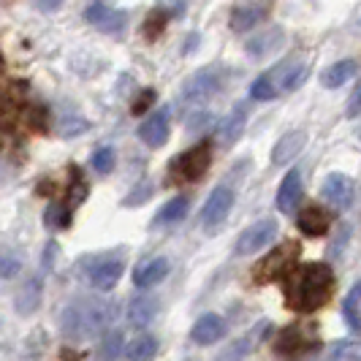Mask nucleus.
I'll return each mask as SVG.
<instances>
[{
    "label": "nucleus",
    "mask_w": 361,
    "mask_h": 361,
    "mask_svg": "<svg viewBox=\"0 0 361 361\" xmlns=\"http://www.w3.org/2000/svg\"><path fill=\"white\" fill-rule=\"evenodd\" d=\"M334 293V274L326 264H307L286 277V302L296 312L324 307Z\"/></svg>",
    "instance_id": "obj_1"
},
{
    "label": "nucleus",
    "mask_w": 361,
    "mask_h": 361,
    "mask_svg": "<svg viewBox=\"0 0 361 361\" xmlns=\"http://www.w3.org/2000/svg\"><path fill=\"white\" fill-rule=\"evenodd\" d=\"M117 318V302L109 299H85L76 302L63 312V331L71 340H90L95 334H101L111 321Z\"/></svg>",
    "instance_id": "obj_2"
},
{
    "label": "nucleus",
    "mask_w": 361,
    "mask_h": 361,
    "mask_svg": "<svg viewBox=\"0 0 361 361\" xmlns=\"http://www.w3.org/2000/svg\"><path fill=\"white\" fill-rule=\"evenodd\" d=\"M212 163V145L209 142H201L193 149L182 152L177 161L169 163V182L182 185V182H196L207 174Z\"/></svg>",
    "instance_id": "obj_3"
},
{
    "label": "nucleus",
    "mask_w": 361,
    "mask_h": 361,
    "mask_svg": "<svg viewBox=\"0 0 361 361\" xmlns=\"http://www.w3.org/2000/svg\"><path fill=\"white\" fill-rule=\"evenodd\" d=\"M299 258V245L296 242H286L283 247H277L274 253H269L258 267H255L253 277L255 283H267V280H277V277H288L290 267Z\"/></svg>",
    "instance_id": "obj_4"
},
{
    "label": "nucleus",
    "mask_w": 361,
    "mask_h": 361,
    "mask_svg": "<svg viewBox=\"0 0 361 361\" xmlns=\"http://www.w3.org/2000/svg\"><path fill=\"white\" fill-rule=\"evenodd\" d=\"M223 79L217 68H204V71L193 73L188 82H185V90H182V101L185 104H207L209 98H215V92L220 90Z\"/></svg>",
    "instance_id": "obj_5"
},
{
    "label": "nucleus",
    "mask_w": 361,
    "mask_h": 361,
    "mask_svg": "<svg viewBox=\"0 0 361 361\" xmlns=\"http://www.w3.org/2000/svg\"><path fill=\"white\" fill-rule=\"evenodd\" d=\"M277 220H271V217H267V220H258V223H253L250 228H245L242 234H239V239H236V253L239 255H253L258 253L261 247H267L269 242H274L277 239Z\"/></svg>",
    "instance_id": "obj_6"
},
{
    "label": "nucleus",
    "mask_w": 361,
    "mask_h": 361,
    "mask_svg": "<svg viewBox=\"0 0 361 361\" xmlns=\"http://www.w3.org/2000/svg\"><path fill=\"white\" fill-rule=\"evenodd\" d=\"M231 204H234V193L228 188H215L212 196L204 204V212H201V223L207 231H215L217 226L228 217L231 212Z\"/></svg>",
    "instance_id": "obj_7"
},
{
    "label": "nucleus",
    "mask_w": 361,
    "mask_h": 361,
    "mask_svg": "<svg viewBox=\"0 0 361 361\" xmlns=\"http://www.w3.org/2000/svg\"><path fill=\"white\" fill-rule=\"evenodd\" d=\"M321 193H324V199L329 201L331 207L348 209V207L353 204L356 188H353V180H350V177H345V174H340V171H334V174H329V177L324 180Z\"/></svg>",
    "instance_id": "obj_8"
},
{
    "label": "nucleus",
    "mask_w": 361,
    "mask_h": 361,
    "mask_svg": "<svg viewBox=\"0 0 361 361\" xmlns=\"http://www.w3.org/2000/svg\"><path fill=\"white\" fill-rule=\"evenodd\" d=\"M271 85H274V90H296L305 79H307V66L302 63V60H288V63H283L277 71L269 73Z\"/></svg>",
    "instance_id": "obj_9"
},
{
    "label": "nucleus",
    "mask_w": 361,
    "mask_h": 361,
    "mask_svg": "<svg viewBox=\"0 0 361 361\" xmlns=\"http://www.w3.org/2000/svg\"><path fill=\"white\" fill-rule=\"evenodd\" d=\"M190 337H193V343L199 345H215L217 340L226 337V321L220 315H215V312H207V315H201L199 321L193 324Z\"/></svg>",
    "instance_id": "obj_10"
},
{
    "label": "nucleus",
    "mask_w": 361,
    "mask_h": 361,
    "mask_svg": "<svg viewBox=\"0 0 361 361\" xmlns=\"http://www.w3.org/2000/svg\"><path fill=\"white\" fill-rule=\"evenodd\" d=\"M139 136H142V142L149 147L166 145V139H169V111H166V109L152 111L145 123H142V128H139Z\"/></svg>",
    "instance_id": "obj_11"
},
{
    "label": "nucleus",
    "mask_w": 361,
    "mask_h": 361,
    "mask_svg": "<svg viewBox=\"0 0 361 361\" xmlns=\"http://www.w3.org/2000/svg\"><path fill=\"white\" fill-rule=\"evenodd\" d=\"M126 315H128V324L133 326V329H145L158 315V299L155 296H133L128 302Z\"/></svg>",
    "instance_id": "obj_12"
},
{
    "label": "nucleus",
    "mask_w": 361,
    "mask_h": 361,
    "mask_svg": "<svg viewBox=\"0 0 361 361\" xmlns=\"http://www.w3.org/2000/svg\"><path fill=\"white\" fill-rule=\"evenodd\" d=\"M302 201V171H288L286 180L277 190V209L280 212H293L296 204Z\"/></svg>",
    "instance_id": "obj_13"
},
{
    "label": "nucleus",
    "mask_w": 361,
    "mask_h": 361,
    "mask_svg": "<svg viewBox=\"0 0 361 361\" xmlns=\"http://www.w3.org/2000/svg\"><path fill=\"white\" fill-rule=\"evenodd\" d=\"M169 269H171L169 258H149V261H145L142 267H136V271H133V283H136L139 288L158 286L163 277L169 274Z\"/></svg>",
    "instance_id": "obj_14"
},
{
    "label": "nucleus",
    "mask_w": 361,
    "mask_h": 361,
    "mask_svg": "<svg viewBox=\"0 0 361 361\" xmlns=\"http://www.w3.org/2000/svg\"><path fill=\"white\" fill-rule=\"evenodd\" d=\"M305 142H307L305 130H290V133H286V136H280V142H277L274 149H271V163L283 166V163L293 161V158L302 152Z\"/></svg>",
    "instance_id": "obj_15"
},
{
    "label": "nucleus",
    "mask_w": 361,
    "mask_h": 361,
    "mask_svg": "<svg viewBox=\"0 0 361 361\" xmlns=\"http://www.w3.org/2000/svg\"><path fill=\"white\" fill-rule=\"evenodd\" d=\"M85 17L90 19L92 25H98L101 30H120L123 22H126V11L109 8L104 3H92V6L85 8Z\"/></svg>",
    "instance_id": "obj_16"
},
{
    "label": "nucleus",
    "mask_w": 361,
    "mask_h": 361,
    "mask_svg": "<svg viewBox=\"0 0 361 361\" xmlns=\"http://www.w3.org/2000/svg\"><path fill=\"white\" fill-rule=\"evenodd\" d=\"M267 6H255V3H242V6H236L234 11H231V27H234L236 33H245V30H250L255 27L261 19L267 17Z\"/></svg>",
    "instance_id": "obj_17"
},
{
    "label": "nucleus",
    "mask_w": 361,
    "mask_h": 361,
    "mask_svg": "<svg viewBox=\"0 0 361 361\" xmlns=\"http://www.w3.org/2000/svg\"><path fill=\"white\" fill-rule=\"evenodd\" d=\"M329 223H331V217H329V212L321 209V207H307L302 215L296 217V226L310 236L326 234V231H329Z\"/></svg>",
    "instance_id": "obj_18"
},
{
    "label": "nucleus",
    "mask_w": 361,
    "mask_h": 361,
    "mask_svg": "<svg viewBox=\"0 0 361 361\" xmlns=\"http://www.w3.org/2000/svg\"><path fill=\"white\" fill-rule=\"evenodd\" d=\"M245 120H247V111H245V106H236L226 120H223V126H220V145H234L236 139L242 136V130H245Z\"/></svg>",
    "instance_id": "obj_19"
},
{
    "label": "nucleus",
    "mask_w": 361,
    "mask_h": 361,
    "mask_svg": "<svg viewBox=\"0 0 361 361\" xmlns=\"http://www.w3.org/2000/svg\"><path fill=\"white\" fill-rule=\"evenodd\" d=\"M123 277V264L120 261H104L101 267L92 269V286L98 290H111Z\"/></svg>",
    "instance_id": "obj_20"
},
{
    "label": "nucleus",
    "mask_w": 361,
    "mask_h": 361,
    "mask_svg": "<svg viewBox=\"0 0 361 361\" xmlns=\"http://www.w3.org/2000/svg\"><path fill=\"white\" fill-rule=\"evenodd\" d=\"M188 207H190V201L185 199V196H177V199L166 201L161 209H158L152 226H171V223H180L182 217L188 215Z\"/></svg>",
    "instance_id": "obj_21"
},
{
    "label": "nucleus",
    "mask_w": 361,
    "mask_h": 361,
    "mask_svg": "<svg viewBox=\"0 0 361 361\" xmlns=\"http://www.w3.org/2000/svg\"><path fill=\"white\" fill-rule=\"evenodd\" d=\"M158 353V340L149 337V334H142L136 340H130L126 348V359L128 361H152Z\"/></svg>",
    "instance_id": "obj_22"
},
{
    "label": "nucleus",
    "mask_w": 361,
    "mask_h": 361,
    "mask_svg": "<svg viewBox=\"0 0 361 361\" xmlns=\"http://www.w3.org/2000/svg\"><path fill=\"white\" fill-rule=\"evenodd\" d=\"M353 73H356V63L353 60H343V63H334L331 68H326L321 82H324V87L334 90V87H343L348 79H353Z\"/></svg>",
    "instance_id": "obj_23"
},
{
    "label": "nucleus",
    "mask_w": 361,
    "mask_h": 361,
    "mask_svg": "<svg viewBox=\"0 0 361 361\" xmlns=\"http://www.w3.org/2000/svg\"><path fill=\"white\" fill-rule=\"evenodd\" d=\"M38 305H41V283L38 280H27L17 293V310L22 315H30Z\"/></svg>",
    "instance_id": "obj_24"
},
{
    "label": "nucleus",
    "mask_w": 361,
    "mask_h": 361,
    "mask_svg": "<svg viewBox=\"0 0 361 361\" xmlns=\"http://www.w3.org/2000/svg\"><path fill=\"white\" fill-rule=\"evenodd\" d=\"M66 196H68V199H66V212H68V215H71L82 201L87 199V182L79 177V169H76V166H71V182H68Z\"/></svg>",
    "instance_id": "obj_25"
},
{
    "label": "nucleus",
    "mask_w": 361,
    "mask_h": 361,
    "mask_svg": "<svg viewBox=\"0 0 361 361\" xmlns=\"http://www.w3.org/2000/svg\"><path fill=\"white\" fill-rule=\"evenodd\" d=\"M283 41V33L280 30H267L264 36L253 38L250 44H247V54H253V57H264V54H269L271 49H277V44Z\"/></svg>",
    "instance_id": "obj_26"
},
{
    "label": "nucleus",
    "mask_w": 361,
    "mask_h": 361,
    "mask_svg": "<svg viewBox=\"0 0 361 361\" xmlns=\"http://www.w3.org/2000/svg\"><path fill=\"white\" fill-rule=\"evenodd\" d=\"M299 348H307V340H305V331L299 326H288L280 340H277V353H293Z\"/></svg>",
    "instance_id": "obj_27"
},
{
    "label": "nucleus",
    "mask_w": 361,
    "mask_h": 361,
    "mask_svg": "<svg viewBox=\"0 0 361 361\" xmlns=\"http://www.w3.org/2000/svg\"><path fill=\"white\" fill-rule=\"evenodd\" d=\"M359 299H361V283L356 288L348 293V299H345L343 305V315L348 326L353 329V331H361V312H359Z\"/></svg>",
    "instance_id": "obj_28"
},
{
    "label": "nucleus",
    "mask_w": 361,
    "mask_h": 361,
    "mask_svg": "<svg viewBox=\"0 0 361 361\" xmlns=\"http://www.w3.org/2000/svg\"><path fill=\"white\" fill-rule=\"evenodd\" d=\"M120 348H123V334L120 331H111L106 340L98 348V361H114L120 356Z\"/></svg>",
    "instance_id": "obj_29"
},
{
    "label": "nucleus",
    "mask_w": 361,
    "mask_h": 361,
    "mask_svg": "<svg viewBox=\"0 0 361 361\" xmlns=\"http://www.w3.org/2000/svg\"><path fill=\"white\" fill-rule=\"evenodd\" d=\"M331 356L343 361H361V343L356 340H345V343L331 345Z\"/></svg>",
    "instance_id": "obj_30"
},
{
    "label": "nucleus",
    "mask_w": 361,
    "mask_h": 361,
    "mask_svg": "<svg viewBox=\"0 0 361 361\" xmlns=\"http://www.w3.org/2000/svg\"><path fill=\"white\" fill-rule=\"evenodd\" d=\"M92 169H95L98 174H111V169H114V149H111V147H101V149L92 155Z\"/></svg>",
    "instance_id": "obj_31"
},
{
    "label": "nucleus",
    "mask_w": 361,
    "mask_h": 361,
    "mask_svg": "<svg viewBox=\"0 0 361 361\" xmlns=\"http://www.w3.org/2000/svg\"><path fill=\"white\" fill-rule=\"evenodd\" d=\"M250 95H253L255 101H271L274 95H277V90H274V85H271L269 73H264L261 79H255L253 87H250Z\"/></svg>",
    "instance_id": "obj_32"
},
{
    "label": "nucleus",
    "mask_w": 361,
    "mask_h": 361,
    "mask_svg": "<svg viewBox=\"0 0 361 361\" xmlns=\"http://www.w3.org/2000/svg\"><path fill=\"white\" fill-rule=\"evenodd\" d=\"M166 19H169V14L163 11V8H155L149 17H147V25H145V36L149 38H158L161 36V30L166 27Z\"/></svg>",
    "instance_id": "obj_33"
},
{
    "label": "nucleus",
    "mask_w": 361,
    "mask_h": 361,
    "mask_svg": "<svg viewBox=\"0 0 361 361\" xmlns=\"http://www.w3.org/2000/svg\"><path fill=\"white\" fill-rule=\"evenodd\" d=\"M149 193H152V185L149 182H142L136 190H130V196L123 201V207H139V204H145L149 199Z\"/></svg>",
    "instance_id": "obj_34"
},
{
    "label": "nucleus",
    "mask_w": 361,
    "mask_h": 361,
    "mask_svg": "<svg viewBox=\"0 0 361 361\" xmlns=\"http://www.w3.org/2000/svg\"><path fill=\"white\" fill-rule=\"evenodd\" d=\"M345 114H348V117H359L361 114V82L353 87V95H350V101H348Z\"/></svg>",
    "instance_id": "obj_35"
},
{
    "label": "nucleus",
    "mask_w": 361,
    "mask_h": 361,
    "mask_svg": "<svg viewBox=\"0 0 361 361\" xmlns=\"http://www.w3.org/2000/svg\"><path fill=\"white\" fill-rule=\"evenodd\" d=\"M152 101H155V92L152 90H145L142 92V98L133 104V114H145L147 106H152Z\"/></svg>",
    "instance_id": "obj_36"
},
{
    "label": "nucleus",
    "mask_w": 361,
    "mask_h": 361,
    "mask_svg": "<svg viewBox=\"0 0 361 361\" xmlns=\"http://www.w3.org/2000/svg\"><path fill=\"white\" fill-rule=\"evenodd\" d=\"M209 123H212V114H207V111H204V114L190 117V120H188V128H190V130H199V128L209 126Z\"/></svg>",
    "instance_id": "obj_37"
},
{
    "label": "nucleus",
    "mask_w": 361,
    "mask_h": 361,
    "mask_svg": "<svg viewBox=\"0 0 361 361\" xmlns=\"http://www.w3.org/2000/svg\"><path fill=\"white\" fill-rule=\"evenodd\" d=\"M17 269H19V261H14V258H0V271L3 274H14Z\"/></svg>",
    "instance_id": "obj_38"
},
{
    "label": "nucleus",
    "mask_w": 361,
    "mask_h": 361,
    "mask_svg": "<svg viewBox=\"0 0 361 361\" xmlns=\"http://www.w3.org/2000/svg\"><path fill=\"white\" fill-rule=\"evenodd\" d=\"M30 126L33 128L44 126V111H41V109H30Z\"/></svg>",
    "instance_id": "obj_39"
}]
</instances>
